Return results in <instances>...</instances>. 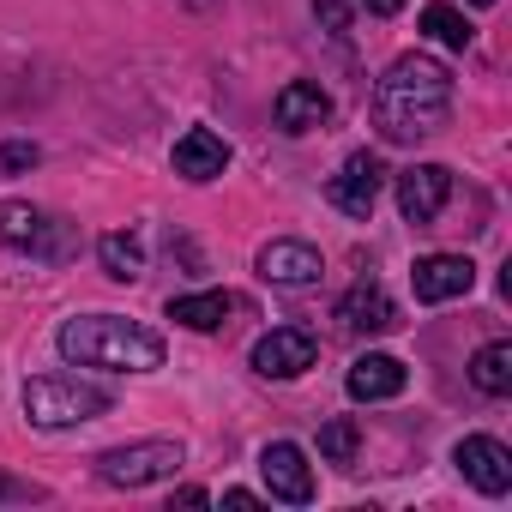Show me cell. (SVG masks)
Segmentation results:
<instances>
[{
    "label": "cell",
    "mask_w": 512,
    "mask_h": 512,
    "mask_svg": "<svg viewBox=\"0 0 512 512\" xmlns=\"http://www.w3.org/2000/svg\"><path fill=\"white\" fill-rule=\"evenodd\" d=\"M338 326H344L350 338H380V332L398 326V308H392V296H386L374 278H362V284L338 302Z\"/></svg>",
    "instance_id": "obj_13"
},
{
    "label": "cell",
    "mask_w": 512,
    "mask_h": 512,
    "mask_svg": "<svg viewBox=\"0 0 512 512\" xmlns=\"http://www.w3.org/2000/svg\"><path fill=\"white\" fill-rule=\"evenodd\" d=\"M260 476H266L272 500H284V506H308L314 500V470H308V452L296 440H272L260 452Z\"/></svg>",
    "instance_id": "obj_11"
},
{
    "label": "cell",
    "mask_w": 512,
    "mask_h": 512,
    "mask_svg": "<svg viewBox=\"0 0 512 512\" xmlns=\"http://www.w3.org/2000/svg\"><path fill=\"white\" fill-rule=\"evenodd\" d=\"M0 241L19 247V253H31V260H49V266L73 260V247H79V235H73L67 217H55L43 205H25V199L0 205Z\"/></svg>",
    "instance_id": "obj_4"
},
{
    "label": "cell",
    "mask_w": 512,
    "mask_h": 512,
    "mask_svg": "<svg viewBox=\"0 0 512 512\" xmlns=\"http://www.w3.org/2000/svg\"><path fill=\"white\" fill-rule=\"evenodd\" d=\"M43 163V151L31 145V139H13V145H0V175H19V169H37Z\"/></svg>",
    "instance_id": "obj_22"
},
{
    "label": "cell",
    "mask_w": 512,
    "mask_h": 512,
    "mask_svg": "<svg viewBox=\"0 0 512 512\" xmlns=\"http://www.w3.org/2000/svg\"><path fill=\"white\" fill-rule=\"evenodd\" d=\"M452 464L464 470V482H470L476 494H506V488H512V452H506L494 434H464V440L452 446Z\"/></svg>",
    "instance_id": "obj_10"
},
{
    "label": "cell",
    "mask_w": 512,
    "mask_h": 512,
    "mask_svg": "<svg viewBox=\"0 0 512 512\" xmlns=\"http://www.w3.org/2000/svg\"><path fill=\"white\" fill-rule=\"evenodd\" d=\"M452 115V73L434 55H398L386 67V79L374 85V133L386 145H416L428 133H440Z\"/></svg>",
    "instance_id": "obj_1"
},
{
    "label": "cell",
    "mask_w": 512,
    "mask_h": 512,
    "mask_svg": "<svg viewBox=\"0 0 512 512\" xmlns=\"http://www.w3.org/2000/svg\"><path fill=\"white\" fill-rule=\"evenodd\" d=\"M422 31H428L434 43H446V49H470V37H476V25H470L458 7H446V0L422 7Z\"/></svg>",
    "instance_id": "obj_20"
},
{
    "label": "cell",
    "mask_w": 512,
    "mask_h": 512,
    "mask_svg": "<svg viewBox=\"0 0 512 512\" xmlns=\"http://www.w3.org/2000/svg\"><path fill=\"white\" fill-rule=\"evenodd\" d=\"M356 7H368L374 19H392V13H404V0H356Z\"/></svg>",
    "instance_id": "obj_24"
},
{
    "label": "cell",
    "mask_w": 512,
    "mask_h": 512,
    "mask_svg": "<svg viewBox=\"0 0 512 512\" xmlns=\"http://www.w3.org/2000/svg\"><path fill=\"white\" fill-rule=\"evenodd\" d=\"M446 199H452V169L446 163H416V169L398 175V211H404V223L428 229L446 211Z\"/></svg>",
    "instance_id": "obj_9"
},
{
    "label": "cell",
    "mask_w": 512,
    "mask_h": 512,
    "mask_svg": "<svg viewBox=\"0 0 512 512\" xmlns=\"http://www.w3.org/2000/svg\"><path fill=\"white\" fill-rule=\"evenodd\" d=\"M223 500H229V506H260V494H253V488H229Z\"/></svg>",
    "instance_id": "obj_25"
},
{
    "label": "cell",
    "mask_w": 512,
    "mask_h": 512,
    "mask_svg": "<svg viewBox=\"0 0 512 512\" xmlns=\"http://www.w3.org/2000/svg\"><path fill=\"white\" fill-rule=\"evenodd\" d=\"M175 175L181 181H217L223 169H229V145L211 133V127H187L181 139H175Z\"/></svg>",
    "instance_id": "obj_16"
},
{
    "label": "cell",
    "mask_w": 512,
    "mask_h": 512,
    "mask_svg": "<svg viewBox=\"0 0 512 512\" xmlns=\"http://www.w3.org/2000/svg\"><path fill=\"white\" fill-rule=\"evenodd\" d=\"M260 278L278 284V290H314L326 278V260H320V247L284 235V241H266L260 247Z\"/></svg>",
    "instance_id": "obj_7"
},
{
    "label": "cell",
    "mask_w": 512,
    "mask_h": 512,
    "mask_svg": "<svg viewBox=\"0 0 512 512\" xmlns=\"http://www.w3.org/2000/svg\"><path fill=\"white\" fill-rule=\"evenodd\" d=\"M344 386H350L356 404H386V398H398L410 386V368L398 356H386V350H368V356H356V368H350Z\"/></svg>",
    "instance_id": "obj_14"
},
{
    "label": "cell",
    "mask_w": 512,
    "mask_h": 512,
    "mask_svg": "<svg viewBox=\"0 0 512 512\" xmlns=\"http://www.w3.org/2000/svg\"><path fill=\"white\" fill-rule=\"evenodd\" d=\"M272 115H278L284 133H314V127L332 121V97H326L314 79H290V85L272 97Z\"/></svg>",
    "instance_id": "obj_15"
},
{
    "label": "cell",
    "mask_w": 512,
    "mask_h": 512,
    "mask_svg": "<svg viewBox=\"0 0 512 512\" xmlns=\"http://www.w3.org/2000/svg\"><path fill=\"white\" fill-rule=\"evenodd\" d=\"M380 187H386V169H380V157H374V151H350V157H344V169L332 175L326 199H332L344 217H374V199H380Z\"/></svg>",
    "instance_id": "obj_8"
},
{
    "label": "cell",
    "mask_w": 512,
    "mask_h": 512,
    "mask_svg": "<svg viewBox=\"0 0 512 512\" xmlns=\"http://www.w3.org/2000/svg\"><path fill=\"white\" fill-rule=\"evenodd\" d=\"M61 356L73 368H109V374H151L163 368V338L121 314H79L55 332Z\"/></svg>",
    "instance_id": "obj_2"
},
{
    "label": "cell",
    "mask_w": 512,
    "mask_h": 512,
    "mask_svg": "<svg viewBox=\"0 0 512 512\" xmlns=\"http://www.w3.org/2000/svg\"><path fill=\"white\" fill-rule=\"evenodd\" d=\"M410 284H416V302L440 308V302H458V296H470V284H476V266L464 260V253H422V260H416V272H410Z\"/></svg>",
    "instance_id": "obj_12"
},
{
    "label": "cell",
    "mask_w": 512,
    "mask_h": 512,
    "mask_svg": "<svg viewBox=\"0 0 512 512\" xmlns=\"http://www.w3.org/2000/svg\"><path fill=\"white\" fill-rule=\"evenodd\" d=\"M187 464L181 440H139V446H115L97 458V476L109 488H151V482H169L175 470Z\"/></svg>",
    "instance_id": "obj_5"
},
{
    "label": "cell",
    "mask_w": 512,
    "mask_h": 512,
    "mask_svg": "<svg viewBox=\"0 0 512 512\" xmlns=\"http://www.w3.org/2000/svg\"><path fill=\"white\" fill-rule=\"evenodd\" d=\"M356 452H362V428H356L350 416H338V422L320 428V458H326V464H344V470H350Z\"/></svg>",
    "instance_id": "obj_21"
},
{
    "label": "cell",
    "mask_w": 512,
    "mask_h": 512,
    "mask_svg": "<svg viewBox=\"0 0 512 512\" xmlns=\"http://www.w3.org/2000/svg\"><path fill=\"white\" fill-rule=\"evenodd\" d=\"M247 302L229 296V290H205V296H169V320L187 326V332H223L229 314H241Z\"/></svg>",
    "instance_id": "obj_17"
},
{
    "label": "cell",
    "mask_w": 512,
    "mask_h": 512,
    "mask_svg": "<svg viewBox=\"0 0 512 512\" xmlns=\"http://www.w3.org/2000/svg\"><path fill=\"white\" fill-rule=\"evenodd\" d=\"M181 7H193V13H211V7H217V0H181Z\"/></svg>",
    "instance_id": "obj_26"
},
{
    "label": "cell",
    "mask_w": 512,
    "mask_h": 512,
    "mask_svg": "<svg viewBox=\"0 0 512 512\" xmlns=\"http://www.w3.org/2000/svg\"><path fill=\"white\" fill-rule=\"evenodd\" d=\"M314 13H320V25H326L332 37H344V31H350V13H356V0H314Z\"/></svg>",
    "instance_id": "obj_23"
},
{
    "label": "cell",
    "mask_w": 512,
    "mask_h": 512,
    "mask_svg": "<svg viewBox=\"0 0 512 512\" xmlns=\"http://www.w3.org/2000/svg\"><path fill=\"white\" fill-rule=\"evenodd\" d=\"M97 260H103V272H109L115 284H139V278H145V241H139L133 229H109V235L97 241Z\"/></svg>",
    "instance_id": "obj_18"
},
{
    "label": "cell",
    "mask_w": 512,
    "mask_h": 512,
    "mask_svg": "<svg viewBox=\"0 0 512 512\" xmlns=\"http://www.w3.org/2000/svg\"><path fill=\"white\" fill-rule=\"evenodd\" d=\"M109 404H115V392L97 386V380H79V374H37V380H25V416H31V428H49V434L97 422Z\"/></svg>",
    "instance_id": "obj_3"
},
{
    "label": "cell",
    "mask_w": 512,
    "mask_h": 512,
    "mask_svg": "<svg viewBox=\"0 0 512 512\" xmlns=\"http://www.w3.org/2000/svg\"><path fill=\"white\" fill-rule=\"evenodd\" d=\"M470 386L488 392V398H506L512 392V344L506 338H494V344H482L470 356Z\"/></svg>",
    "instance_id": "obj_19"
},
{
    "label": "cell",
    "mask_w": 512,
    "mask_h": 512,
    "mask_svg": "<svg viewBox=\"0 0 512 512\" xmlns=\"http://www.w3.org/2000/svg\"><path fill=\"white\" fill-rule=\"evenodd\" d=\"M470 7H494V0H470Z\"/></svg>",
    "instance_id": "obj_27"
},
{
    "label": "cell",
    "mask_w": 512,
    "mask_h": 512,
    "mask_svg": "<svg viewBox=\"0 0 512 512\" xmlns=\"http://www.w3.org/2000/svg\"><path fill=\"white\" fill-rule=\"evenodd\" d=\"M320 356V338L308 326H272L260 344H253V374H266V380H296L308 374Z\"/></svg>",
    "instance_id": "obj_6"
}]
</instances>
